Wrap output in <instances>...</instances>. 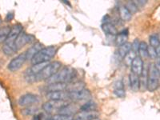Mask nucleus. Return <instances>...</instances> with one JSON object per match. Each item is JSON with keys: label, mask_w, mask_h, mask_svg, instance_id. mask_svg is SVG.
<instances>
[{"label": "nucleus", "mask_w": 160, "mask_h": 120, "mask_svg": "<svg viewBox=\"0 0 160 120\" xmlns=\"http://www.w3.org/2000/svg\"><path fill=\"white\" fill-rule=\"evenodd\" d=\"M22 30H23V27L20 23L15 24L11 28L9 35H8V38H7L3 46H2V51L6 55L11 56L18 51L15 48V42L20 33L22 31Z\"/></svg>", "instance_id": "1"}, {"label": "nucleus", "mask_w": 160, "mask_h": 120, "mask_svg": "<svg viewBox=\"0 0 160 120\" xmlns=\"http://www.w3.org/2000/svg\"><path fill=\"white\" fill-rule=\"evenodd\" d=\"M77 72L75 69L70 68V67H65V68L59 69L55 75H52L48 80H46V82L48 84L56 83V82H61V83H69L74 81V78L76 77Z\"/></svg>", "instance_id": "2"}, {"label": "nucleus", "mask_w": 160, "mask_h": 120, "mask_svg": "<svg viewBox=\"0 0 160 120\" xmlns=\"http://www.w3.org/2000/svg\"><path fill=\"white\" fill-rule=\"evenodd\" d=\"M62 68V63L58 61L55 62H50L48 65L46 66L45 68L38 73V75L33 77L30 82H39V81H44V80H48V78H51L52 75H54L57 71Z\"/></svg>", "instance_id": "3"}, {"label": "nucleus", "mask_w": 160, "mask_h": 120, "mask_svg": "<svg viewBox=\"0 0 160 120\" xmlns=\"http://www.w3.org/2000/svg\"><path fill=\"white\" fill-rule=\"evenodd\" d=\"M58 48L55 46H50L40 50L35 56L31 58V63L36 64L41 62H48L53 57L56 55Z\"/></svg>", "instance_id": "4"}, {"label": "nucleus", "mask_w": 160, "mask_h": 120, "mask_svg": "<svg viewBox=\"0 0 160 120\" xmlns=\"http://www.w3.org/2000/svg\"><path fill=\"white\" fill-rule=\"evenodd\" d=\"M159 86V68L155 63H151L148 69L147 89L149 91H155Z\"/></svg>", "instance_id": "5"}, {"label": "nucleus", "mask_w": 160, "mask_h": 120, "mask_svg": "<svg viewBox=\"0 0 160 120\" xmlns=\"http://www.w3.org/2000/svg\"><path fill=\"white\" fill-rule=\"evenodd\" d=\"M69 104L68 101H53V100H49L48 102H46L42 105V109L47 113L53 112H58L61 108Z\"/></svg>", "instance_id": "6"}, {"label": "nucleus", "mask_w": 160, "mask_h": 120, "mask_svg": "<svg viewBox=\"0 0 160 120\" xmlns=\"http://www.w3.org/2000/svg\"><path fill=\"white\" fill-rule=\"evenodd\" d=\"M91 98V93L88 89L83 88L79 91L69 92V99L73 102H81V101H88Z\"/></svg>", "instance_id": "7"}, {"label": "nucleus", "mask_w": 160, "mask_h": 120, "mask_svg": "<svg viewBox=\"0 0 160 120\" xmlns=\"http://www.w3.org/2000/svg\"><path fill=\"white\" fill-rule=\"evenodd\" d=\"M40 102V98L38 95H33V94H26L22 95L18 99V105L21 107H31L35 106Z\"/></svg>", "instance_id": "8"}, {"label": "nucleus", "mask_w": 160, "mask_h": 120, "mask_svg": "<svg viewBox=\"0 0 160 120\" xmlns=\"http://www.w3.org/2000/svg\"><path fill=\"white\" fill-rule=\"evenodd\" d=\"M26 61H27V58H26L25 52L22 53V54L18 55V56H16L13 59H11V61L8 64V70L10 71H12V72L17 71L22 68Z\"/></svg>", "instance_id": "9"}, {"label": "nucleus", "mask_w": 160, "mask_h": 120, "mask_svg": "<svg viewBox=\"0 0 160 120\" xmlns=\"http://www.w3.org/2000/svg\"><path fill=\"white\" fill-rule=\"evenodd\" d=\"M35 37L31 35H28L26 34L25 32H23V31L20 33L19 35L18 36V38H16L15 42V48H16L17 51H18L19 49H21L22 48H23L26 44L31 43V42L35 41Z\"/></svg>", "instance_id": "10"}, {"label": "nucleus", "mask_w": 160, "mask_h": 120, "mask_svg": "<svg viewBox=\"0 0 160 120\" xmlns=\"http://www.w3.org/2000/svg\"><path fill=\"white\" fill-rule=\"evenodd\" d=\"M47 97L49 100L53 101H68V99H69V92L67 91L48 92Z\"/></svg>", "instance_id": "11"}, {"label": "nucleus", "mask_w": 160, "mask_h": 120, "mask_svg": "<svg viewBox=\"0 0 160 120\" xmlns=\"http://www.w3.org/2000/svg\"><path fill=\"white\" fill-rule=\"evenodd\" d=\"M143 66L144 63L142 58H139L138 56H136L131 63V72L139 76L142 73V69H143Z\"/></svg>", "instance_id": "12"}, {"label": "nucleus", "mask_w": 160, "mask_h": 120, "mask_svg": "<svg viewBox=\"0 0 160 120\" xmlns=\"http://www.w3.org/2000/svg\"><path fill=\"white\" fill-rule=\"evenodd\" d=\"M98 113L97 111H80L75 115L74 119L75 120H91L98 118Z\"/></svg>", "instance_id": "13"}, {"label": "nucleus", "mask_w": 160, "mask_h": 120, "mask_svg": "<svg viewBox=\"0 0 160 120\" xmlns=\"http://www.w3.org/2000/svg\"><path fill=\"white\" fill-rule=\"evenodd\" d=\"M128 35H129V31L128 29H123L120 32H118L116 35V38H115V43L118 47L123 45L124 43L128 42Z\"/></svg>", "instance_id": "14"}, {"label": "nucleus", "mask_w": 160, "mask_h": 120, "mask_svg": "<svg viewBox=\"0 0 160 120\" xmlns=\"http://www.w3.org/2000/svg\"><path fill=\"white\" fill-rule=\"evenodd\" d=\"M58 114L63 115H68V116H74L75 115L77 114V108L73 104H68L67 106L63 107L62 108L58 111Z\"/></svg>", "instance_id": "15"}, {"label": "nucleus", "mask_w": 160, "mask_h": 120, "mask_svg": "<svg viewBox=\"0 0 160 120\" xmlns=\"http://www.w3.org/2000/svg\"><path fill=\"white\" fill-rule=\"evenodd\" d=\"M42 44L41 43V42H36L35 44L31 46V48H30L29 49L25 52L27 60L28 59L31 60V58L35 56L37 53H38L40 50L42 49Z\"/></svg>", "instance_id": "16"}, {"label": "nucleus", "mask_w": 160, "mask_h": 120, "mask_svg": "<svg viewBox=\"0 0 160 120\" xmlns=\"http://www.w3.org/2000/svg\"><path fill=\"white\" fill-rule=\"evenodd\" d=\"M101 28L107 35H117V34H118V30H117L116 27L110 22H102V25H101Z\"/></svg>", "instance_id": "17"}, {"label": "nucleus", "mask_w": 160, "mask_h": 120, "mask_svg": "<svg viewBox=\"0 0 160 120\" xmlns=\"http://www.w3.org/2000/svg\"><path fill=\"white\" fill-rule=\"evenodd\" d=\"M131 50V42H126L123 45L118 47V51H117V56L119 59H123L125 56Z\"/></svg>", "instance_id": "18"}, {"label": "nucleus", "mask_w": 160, "mask_h": 120, "mask_svg": "<svg viewBox=\"0 0 160 120\" xmlns=\"http://www.w3.org/2000/svg\"><path fill=\"white\" fill-rule=\"evenodd\" d=\"M114 94L118 98H124L126 96V91L122 81L118 80L115 82V88H114Z\"/></svg>", "instance_id": "19"}, {"label": "nucleus", "mask_w": 160, "mask_h": 120, "mask_svg": "<svg viewBox=\"0 0 160 120\" xmlns=\"http://www.w3.org/2000/svg\"><path fill=\"white\" fill-rule=\"evenodd\" d=\"M130 87L133 91H138L139 90V76L131 72L129 75Z\"/></svg>", "instance_id": "20"}, {"label": "nucleus", "mask_w": 160, "mask_h": 120, "mask_svg": "<svg viewBox=\"0 0 160 120\" xmlns=\"http://www.w3.org/2000/svg\"><path fill=\"white\" fill-rule=\"evenodd\" d=\"M83 88H85V84L82 82L77 81V82H71L68 83L67 90H66V91H68V92H73V91L82 90L83 89Z\"/></svg>", "instance_id": "21"}, {"label": "nucleus", "mask_w": 160, "mask_h": 120, "mask_svg": "<svg viewBox=\"0 0 160 120\" xmlns=\"http://www.w3.org/2000/svg\"><path fill=\"white\" fill-rule=\"evenodd\" d=\"M67 86H68V83H61V82L48 84L47 91L48 92H52V91H66L67 90Z\"/></svg>", "instance_id": "22"}, {"label": "nucleus", "mask_w": 160, "mask_h": 120, "mask_svg": "<svg viewBox=\"0 0 160 120\" xmlns=\"http://www.w3.org/2000/svg\"><path fill=\"white\" fill-rule=\"evenodd\" d=\"M118 12H119L120 18H122L123 21H130L132 18V15L128 10V8H126L124 5L119 6L118 8Z\"/></svg>", "instance_id": "23"}, {"label": "nucleus", "mask_w": 160, "mask_h": 120, "mask_svg": "<svg viewBox=\"0 0 160 120\" xmlns=\"http://www.w3.org/2000/svg\"><path fill=\"white\" fill-rule=\"evenodd\" d=\"M148 44L146 43L145 42H140L139 46H138V53L139 55V58H148Z\"/></svg>", "instance_id": "24"}, {"label": "nucleus", "mask_w": 160, "mask_h": 120, "mask_svg": "<svg viewBox=\"0 0 160 120\" xmlns=\"http://www.w3.org/2000/svg\"><path fill=\"white\" fill-rule=\"evenodd\" d=\"M97 105L93 101H88L87 102L80 107L79 110L81 111H96Z\"/></svg>", "instance_id": "25"}, {"label": "nucleus", "mask_w": 160, "mask_h": 120, "mask_svg": "<svg viewBox=\"0 0 160 120\" xmlns=\"http://www.w3.org/2000/svg\"><path fill=\"white\" fill-rule=\"evenodd\" d=\"M21 113L25 116H28V115H35L38 113V108L35 106H31V107H27L24 108L21 111Z\"/></svg>", "instance_id": "26"}, {"label": "nucleus", "mask_w": 160, "mask_h": 120, "mask_svg": "<svg viewBox=\"0 0 160 120\" xmlns=\"http://www.w3.org/2000/svg\"><path fill=\"white\" fill-rule=\"evenodd\" d=\"M11 27L5 26L3 28H0V43H4L11 31Z\"/></svg>", "instance_id": "27"}, {"label": "nucleus", "mask_w": 160, "mask_h": 120, "mask_svg": "<svg viewBox=\"0 0 160 120\" xmlns=\"http://www.w3.org/2000/svg\"><path fill=\"white\" fill-rule=\"evenodd\" d=\"M149 41L150 46H151L152 48H159V35H158V34H153V35H151V36H150Z\"/></svg>", "instance_id": "28"}, {"label": "nucleus", "mask_w": 160, "mask_h": 120, "mask_svg": "<svg viewBox=\"0 0 160 120\" xmlns=\"http://www.w3.org/2000/svg\"><path fill=\"white\" fill-rule=\"evenodd\" d=\"M74 117L72 116H68V115H60V114H57V115H53V116L49 117L47 120H72Z\"/></svg>", "instance_id": "29"}, {"label": "nucleus", "mask_w": 160, "mask_h": 120, "mask_svg": "<svg viewBox=\"0 0 160 120\" xmlns=\"http://www.w3.org/2000/svg\"><path fill=\"white\" fill-rule=\"evenodd\" d=\"M135 57H136V54L131 50V51H130L128 55H126L125 58H123L124 62H125V63L127 64V66H131V62H132L133 59H134Z\"/></svg>", "instance_id": "30"}, {"label": "nucleus", "mask_w": 160, "mask_h": 120, "mask_svg": "<svg viewBox=\"0 0 160 120\" xmlns=\"http://www.w3.org/2000/svg\"><path fill=\"white\" fill-rule=\"evenodd\" d=\"M148 57L151 58V59H155L157 58H159V56L158 55L156 52V49L154 48H152L151 46H148Z\"/></svg>", "instance_id": "31"}, {"label": "nucleus", "mask_w": 160, "mask_h": 120, "mask_svg": "<svg viewBox=\"0 0 160 120\" xmlns=\"http://www.w3.org/2000/svg\"><path fill=\"white\" fill-rule=\"evenodd\" d=\"M125 7L128 8V11L131 13V15H132L133 13H135L137 11H138V8L135 6V4L134 3V2H131H131H128Z\"/></svg>", "instance_id": "32"}, {"label": "nucleus", "mask_w": 160, "mask_h": 120, "mask_svg": "<svg viewBox=\"0 0 160 120\" xmlns=\"http://www.w3.org/2000/svg\"><path fill=\"white\" fill-rule=\"evenodd\" d=\"M140 42L138 41V38H136V39L134 41V42L131 43V51H134V52L136 54L138 52V46H139Z\"/></svg>", "instance_id": "33"}, {"label": "nucleus", "mask_w": 160, "mask_h": 120, "mask_svg": "<svg viewBox=\"0 0 160 120\" xmlns=\"http://www.w3.org/2000/svg\"><path fill=\"white\" fill-rule=\"evenodd\" d=\"M13 18H14V14H13L12 12L8 13V15H7V17H6V21L9 22V21H11Z\"/></svg>", "instance_id": "34"}, {"label": "nucleus", "mask_w": 160, "mask_h": 120, "mask_svg": "<svg viewBox=\"0 0 160 120\" xmlns=\"http://www.w3.org/2000/svg\"><path fill=\"white\" fill-rule=\"evenodd\" d=\"M42 117H43V115L42 114H36V115H34V118H33V120H42Z\"/></svg>", "instance_id": "35"}, {"label": "nucleus", "mask_w": 160, "mask_h": 120, "mask_svg": "<svg viewBox=\"0 0 160 120\" xmlns=\"http://www.w3.org/2000/svg\"><path fill=\"white\" fill-rule=\"evenodd\" d=\"M91 120H100L99 118H98H98H93V119H91Z\"/></svg>", "instance_id": "36"}, {"label": "nucleus", "mask_w": 160, "mask_h": 120, "mask_svg": "<svg viewBox=\"0 0 160 120\" xmlns=\"http://www.w3.org/2000/svg\"><path fill=\"white\" fill-rule=\"evenodd\" d=\"M1 22H2V18H1V16H0V24H1Z\"/></svg>", "instance_id": "37"}, {"label": "nucleus", "mask_w": 160, "mask_h": 120, "mask_svg": "<svg viewBox=\"0 0 160 120\" xmlns=\"http://www.w3.org/2000/svg\"><path fill=\"white\" fill-rule=\"evenodd\" d=\"M72 120H75V119H74V118H73V119Z\"/></svg>", "instance_id": "38"}]
</instances>
